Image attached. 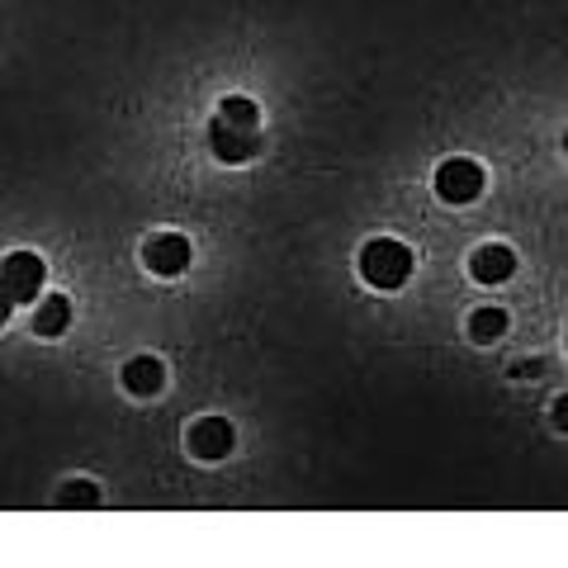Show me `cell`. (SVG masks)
I'll list each match as a JSON object with an SVG mask.
<instances>
[{
	"label": "cell",
	"mask_w": 568,
	"mask_h": 568,
	"mask_svg": "<svg viewBox=\"0 0 568 568\" xmlns=\"http://www.w3.org/2000/svg\"><path fill=\"white\" fill-rule=\"evenodd\" d=\"M256 123H261L256 100L227 95L219 104V114H213V123H209V148H213V156H219V162H246V156H256V148H261Z\"/></svg>",
	"instance_id": "6da1fadb"
},
{
	"label": "cell",
	"mask_w": 568,
	"mask_h": 568,
	"mask_svg": "<svg viewBox=\"0 0 568 568\" xmlns=\"http://www.w3.org/2000/svg\"><path fill=\"white\" fill-rule=\"evenodd\" d=\"M361 275L375 284V290H398L413 275V246L394 242V237H375L361 252Z\"/></svg>",
	"instance_id": "7a4b0ae2"
},
{
	"label": "cell",
	"mask_w": 568,
	"mask_h": 568,
	"mask_svg": "<svg viewBox=\"0 0 568 568\" xmlns=\"http://www.w3.org/2000/svg\"><path fill=\"white\" fill-rule=\"evenodd\" d=\"M484 166L474 162V156H450V162L436 166V194L446 204H474L478 194H484Z\"/></svg>",
	"instance_id": "3957f363"
},
{
	"label": "cell",
	"mask_w": 568,
	"mask_h": 568,
	"mask_svg": "<svg viewBox=\"0 0 568 568\" xmlns=\"http://www.w3.org/2000/svg\"><path fill=\"white\" fill-rule=\"evenodd\" d=\"M0 284L10 290L14 304H33V298L43 294V284H48L43 256H33V252H10L6 261H0Z\"/></svg>",
	"instance_id": "277c9868"
},
{
	"label": "cell",
	"mask_w": 568,
	"mask_h": 568,
	"mask_svg": "<svg viewBox=\"0 0 568 568\" xmlns=\"http://www.w3.org/2000/svg\"><path fill=\"white\" fill-rule=\"evenodd\" d=\"M142 265H148L152 275H162V280L190 271V237L185 233H156V237H148V246H142Z\"/></svg>",
	"instance_id": "5b68a950"
},
{
	"label": "cell",
	"mask_w": 568,
	"mask_h": 568,
	"mask_svg": "<svg viewBox=\"0 0 568 568\" xmlns=\"http://www.w3.org/2000/svg\"><path fill=\"white\" fill-rule=\"evenodd\" d=\"M233 422L223 417H200L190 426V455L194 459H223L227 450H233Z\"/></svg>",
	"instance_id": "8992f818"
},
{
	"label": "cell",
	"mask_w": 568,
	"mask_h": 568,
	"mask_svg": "<svg viewBox=\"0 0 568 568\" xmlns=\"http://www.w3.org/2000/svg\"><path fill=\"white\" fill-rule=\"evenodd\" d=\"M469 271L478 284H503V280H511V271H517V256H511V246L488 242L469 256Z\"/></svg>",
	"instance_id": "52a82bcc"
},
{
	"label": "cell",
	"mask_w": 568,
	"mask_h": 568,
	"mask_svg": "<svg viewBox=\"0 0 568 568\" xmlns=\"http://www.w3.org/2000/svg\"><path fill=\"white\" fill-rule=\"evenodd\" d=\"M123 388H129L133 398H152L166 388V365L156 361V355H138V361L123 365Z\"/></svg>",
	"instance_id": "ba28073f"
},
{
	"label": "cell",
	"mask_w": 568,
	"mask_h": 568,
	"mask_svg": "<svg viewBox=\"0 0 568 568\" xmlns=\"http://www.w3.org/2000/svg\"><path fill=\"white\" fill-rule=\"evenodd\" d=\"M67 327H71V298H62V294L43 298L39 313H33V332L39 336H62Z\"/></svg>",
	"instance_id": "9c48e42d"
},
{
	"label": "cell",
	"mask_w": 568,
	"mask_h": 568,
	"mask_svg": "<svg viewBox=\"0 0 568 568\" xmlns=\"http://www.w3.org/2000/svg\"><path fill=\"white\" fill-rule=\"evenodd\" d=\"M503 332H507V313L503 308H478L469 317V336H474V342H497Z\"/></svg>",
	"instance_id": "30bf717a"
},
{
	"label": "cell",
	"mask_w": 568,
	"mask_h": 568,
	"mask_svg": "<svg viewBox=\"0 0 568 568\" xmlns=\"http://www.w3.org/2000/svg\"><path fill=\"white\" fill-rule=\"evenodd\" d=\"M58 497H62V503H100V493L91 484H67Z\"/></svg>",
	"instance_id": "8fae6325"
},
{
	"label": "cell",
	"mask_w": 568,
	"mask_h": 568,
	"mask_svg": "<svg viewBox=\"0 0 568 568\" xmlns=\"http://www.w3.org/2000/svg\"><path fill=\"white\" fill-rule=\"evenodd\" d=\"M555 426H564V432H568V394L555 403Z\"/></svg>",
	"instance_id": "7c38bea8"
},
{
	"label": "cell",
	"mask_w": 568,
	"mask_h": 568,
	"mask_svg": "<svg viewBox=\"0 0 568 568\" xmlns=\"http://www.w3.org/2000/svg\"><path fill=\"white\" fill-rule=\"evenodd\" d=\"M10 308H14V298H10L6 284H0V323H6V317H10Z\"/></svg>",
	"instance_id": "4fadbf2b"
},
{
	"label": "cell",
	"mask_w": 568,
	"mask_h": 568,
	"mask_svg": "<svg viewBox=\"0 0 568 568\" xmlns=\"http://www.w3.org/2000/svg\"><path fill=\"white\" fill-rule=\"evenodd\" d=\"M564 152H568V133H564Z\"/></svg>",
	"instance_id": "5bb4252c"
}]
</instances>
